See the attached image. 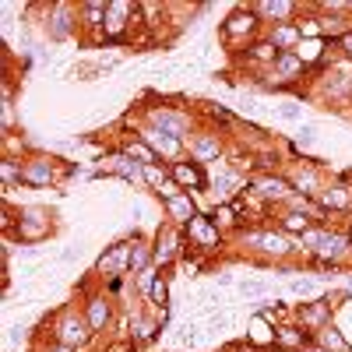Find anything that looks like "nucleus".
Instances as JSON below:
<instances>
[{
  "mask_svg": "<svg viewBox=\"0 0 352 352\" xmlns=\"http://www.w3.org/2000/svg\"><path fill=\"white\" fill-rule=\"evenodd\" d=\"M169 176V169H159V166H144V184H155L162 187V180Z\"/></svg>",
  "mask_w": 352,
  "mask_h": 352,
  "instance_id": "f704fd0d",
  "label": "nucleus"
},
{
  "mask_svg": "<svg viewBox=\"0 0 352 352\" xmlns=\"http://www.w3.org/2000/svg\"><path fill=\"white\" fill-rule=\"evenodd\" d=\"M250 328H254V335H250V338H254L257 345H275V331H272L268 324H264V317H254V324H250Z\"/></svg>",
  "mask_w": 352,
  "mask_h": 352,
  "instance_id": "72a5a7b5",
  "label": "nucleus"
},
{
  "mask_svg": "<svg viewBox=\"0 0 352 352\" xmlns=\"http://www.w3.org/2000/svg\"><path fill=\"white\" fill-rule=\"evenodd\" d=\"M250 8H254L257 18L272 21V25H292V14L300 11L296 4H268V0H264V4H250Z\"/></svg>",
  "mask_w": 352,
  "mask_h": 352,
  "instance_id": "a211bd4d",
  "label": "nucleus"
},
{
  "mask_svg": "<svg viewBox=\"0 0 352 352\" xmlns=\"http://www.w3.org/2000/svg\"><path fill=\"white\" fill-rule=\"evenodd\" d=\"M292 292H300V296H310V292H314V282H310V278H296V282H292Z\"/></svg>",
  "mask_w": 352,
  "mask_h": 352,
  "instance_id": "e433bc0d",
  "label": "nucleus"
},
{
  "mask_svg": "<svg viewBox=\"0 0 352 352\" xmlns=\"http://www.w3.org/2000/svg\"><path fill=\"white\" fill-rule=\"evenodd\" d=\"M166 282H155V289H152V303H166Z\"/></svg>",
  "mask_w": 352,
  "mask_h": 352,
  "instance_id": "58836bf2",
  "label": "nucleus"
},
{
  "mask_svg": "<svg viewBox=\"0 0 352 352\" xmlns=\"http://www.w3.org/2000/svg\"><path fill=\"white\" fill-rule=\"evenodd\" d=\"M324 240H328V229H324V226H310V229L303 232V236H296V243H300V247H307L310 254H317V247L324 243Z\"/></svg>",
  "mask_w": 352,
  "mask_h": 352,
  "instance_id": "c756f323",
  "label": "nucleus"
},
{
  "mask_svg": "<svg viewBox=\"0 0 352 352\" xmlns=\"http://www.w3.org/2000/svg\"><path fill=\"white\" fill-rule=\"evenodd\" d=\"M92 324L85 320V314H78V310H67L60 320H56V328H53V342H60V345H67V349H85L88 342H92Z\"/></svg>",
  "mask_w": 352,
  "mask_h": 352,
  "instance_id": "f257e3e1",
  "label": "nucleus"
},
{
  "mask_svg": "<svg viewBox=\"0 0 352 352\" xmlns=\"http://www.w3.org/2000/svg\"><path fill=\"white\" fill-rule=\"evenodd\" d=\"M250 56H254L257 64H268V67H272V64L278 60V50H275L268 39H261V43H254V46H250Z\"/></svg>",
  "mask_w": 352,
  "mask_h": 352,
  "instance_id": "7c9ffc66",
  "label": "nucleus"
},
{
  "mask_svg": "<svg viewBox=\"0 0 352 352\" xmlns=\"http://www.w3.org/2000/svg\"><path fill=\"white\" fill-rule=\"evenodd\" d=\"M345 254H349V236H345V232H328V240L317 247L314 257H320L324 264H338Z\"/></svg>",
  "mask_w": 352,
  "mask_h": 352,
  "instance_id": "6ab92c4d",
  "label": "nucleus"
},
{
  "mask_svg": "<svg viewBox=\"0 0 352 352\" xmlns=\"http://www.w3.org/2000/svg\"><path fill=\"white\" fill-rule=\"evenodd\" d=\"M106 0H88V4H81L78 8V18H81V25L85 28H102L106 32Z\"/></svg>",
  "mask_w": 352,
  "mask_h": 352,
  "instance_id": "412c9836",
  "label": "nucleus"
},
{
  "mask_svg": "<svg viewBox=\"0 0 352 352\" xmlns=\"http://www.w3.org/2000/svg\"><path fill=\"white\" fill-rule=\"evenodd\" d=\"M307 352H328V349H320V345H310V349H307Z\"/></svg>",
  "mask_w": 352,
  "mask_h": 352,
  "instance_id": "37998d69",
  "label": "nucleus"
},
{
  "mask_svg": "<svg viewBox=\"0 0 352 352\" xmlns=\"http://www.w3.org/2000/svg\"><path fill=\"white\" fill-rule=\"evenodd\" d=\"M278 229L282 232H292V236H303V232L310 229V215L307 212H282V219H278Z\"/></svg>",
  "mask_w": 352,
  "mask_h": 352,
  "instance_id": "393cba45",
  "label": "nucleus"
},
{
  "mask_svg": "<svg viewBox=\"0 0 352 352\" xmlns=\"http://www.w3.org/2000/svg\"><path fill=\"white\" fill-rule=\"evenodd\" d=\"M317 197L324 201V208H331V212H345V208H352V190H349V187H342V184L324 187Z\"/></svg>",
  "mask_w": 352,
  "mask_h": 352,
  "instance_id": "b1692460",
  "label": "nucleus"
},
{
  "mask_svg": "<svg viewBox=\"0 0 352 352\" xmlns=\"http://www.w3.org/2000/svg\"><path fill=\"white\" fill-rule=\"evenodd\" d=\"M109 317H113V307H109V300H106V296H92V300L85 303V320L92 324V331H96V335H99V331H106Z\"/></svg>",
  "mask_w": 352,
  "mask_h": 352,
  "instance_id": "dca6fc26",
  "label": "nucleus"
},
{
  "mask_svg": "<svg viewBox=\"0 0 352 352\" xmlns=\"http://www.w3.org/2000/svg\"><path fill=\"white\" fill-rule=\"evenodd\" d=\"M338 46L345 50V56H352V32H349V36H342V39H338Z\"/></svg>",
  "mask_w": 352,
  "mask_h": 352,
  "instance_id": "a19ab883",
  "label": "nucleus"
},
{
  "mask_svg": "<svg viewBox=\"0 0 352 352\" xmlns=\"http://www.w3.org/2000/svg\"><path fill=\"white\" fill-rule=\"evenodd\" d=\"M314 138H317V127H303L300 131V144H314Z\"/></svg>",
  "mask_w": 352,
  "mask_h": 352,
  "instance_id": "ea45409f",
  "label": "nucleus"
},
{
  "mask_svg": "<svg viewBox=\"0 0 352 352\" xmlns=\"http://www.w3.org/2000/svg\"><path fill=\"white\" fill-rule=\"evenodd\" d=\"M303 71H307V60H303L300 53H278V60L272 64V78H275V85L296 81V78H303Z\"/></svg>",
  "mask_w": 352,
  "mask_h": 352,
  "instance_id": "9b49d317",
  "label": "nucleus"
},
{
  "mask_svg": "<svg viewBox=\"0 0 352 352\" xmlns=\"http://www.w3.org/2000/svg\"><path fill=\"white\" fill-rule=\"evenodd\" d=\"M78 28V8L74 4H53L50 8V21H46V32L53 43H64L74 36Z\"/></svg>",
  "mask_w": 352,
  "mask_h": 352,
  "instance_id": "39448f33",
  "label": "nucleus"
},
{
  "mask_svg": "<svg viewBox=\"0 0 352 352\" xmlns=\"http://www.w3.org/2000/svg\"><path fill=\"white\" fill-rule=\"evenodd\" d=\"M131 18H138V8L127 0H109L106 8V39H120V32L131 25Z\"/></svg>",
  "mask_w": 352,
  "mask_h": 352,
  "instance_id": "1a4fd4ad",
  "label": "nucleus"
},
{
  "mask_svg": "<svg viewBox=\"0 0 352 352\" xmlns=\"http://www.w3.org/2000/svg\"><path fill=\"white\" fill-rule=\"evenodd\" d=\"M148 127H155V131H162L169 138L187 141V134H190V113L173 109V106H152L148 109Z\"/></svg>",
  "mask_w": 352,
  "mask_h": 352,
  "instance_id": "7ed1b4c3",
  "label": "nucleus"
},
{
  "mask_svg": "<svg viewBox=\"0 0 352 352\" xmlns=\"http://www.w3.org/2000/svg\"><path fill=\"white\" fill-rule=\"evenodd\" d=\"M152 264H155V247H148L144 240H134V243H131V261H127V272L141 275L144 268H152Z\"/></svg>",
  "mask_w": 352,
  "mask_h": 352,
  "instance_id": "4be33fe9",
  "label": "nucleus"
},
{
  "mask_svg": "<svg viewBox=\"0 0 352 352\" xmlns=\"http://www.w3.org/2000/svg\"><path fill=\"white\" fill-rule=\"evenodd\" d=\"M187 152H190L194 162H215V159L222 155V141H219V134L204 131V134H194V138L187 141Z\"/></svg>",
  "mask_w": 352,
  "mask_h": 352,
  "instance_id": "9d476101",
  "label": "nucleus"
},
{
  "mask_svg": "<svg viewBox=\"0 0 352 352\" xmlns=\"http://www.w3.org/2000/svg\"><path fill=\"white\" fill-rule=\"evenodd\" d=\"M317 345L328 349V352H345V349H349V342L342 338V331H335L331 324H328L324 331H317Z\"/></svg>",
  "mask_w": 352,
  "mask_h": 352,
  "instance_id": "cd10ccee",
  "label": "nucleus"
},
{
  "mask_svg": "<svg viewBox=\"0 0 352 352\" xmlns=\"http://www.w3.org/2000/svg\"><path fill=\"white\" fill-rule=\"evenodd\" d=\"M124 152H127L131 159H138L141 166H159V155H155V152H152V148H148V144H144V141H131Z\"/></svg>",
  "mask_w": 352,
  "mask_h": 352,
  "instance_id": "c85d7f7f",
  "label": "nucleus"
},
{
  "mask_svg": "<svg viewBox=\"0 0 352 352\" xmlns=\"http://www.w3.org/2000/svg\"><path fill=\"white\" fill-rule=\"evenodd\" d=\"M56 180V162L46 159V155H36V159H25L21 162V184L25 187H50Z\"/></svg>",
  "mask_w": 352,
  "mask_h": 352,
  "instance_id": "423d86ee",
  "label": "nucleus"
},
{
  "mask_svg": "<svg viewBox=\"0 0 352 352\" xmlns=\"http://www.w3.org/2000/svg\"><path fill=\"white\" fill-rule=\"evenodd\" d=\"M169 180L176 184V187H180V190H201L204 187V173H201V162H173L169 166Z\"/></svg>",
  "mask_w": 352,
  "mask_h": 352,
  "instance_id": "f8f14e48",
  "label": "nucleus"
},
{
  "mask_svg": "<svg viewBox=\"0 0 352 352\" xmlns=\"http://www.w3.org/2000/svg\"><path fill=\"white\" fill-rule=\"evenodd\" d=\"M349 289H352V278H349Z\"/></svg>",
  "mask_w": 352,
  "mask_h": 352,
  "instance_id": "c03bdc74",
  "label": "nucleus"
},
{
  "mask_svg": "<svg viewBox=\"0 0 352 352\" xmlns=\"http://www.w3.org/2000/svg\"><path fill=\"white\" fill-rule=\"evenodd\" d=\"M190 232H197V240H201L204 247H215V243H219V232L208 226V219H194V222H190Z\"/></svg>",
  "mask_w": 352,
  "mask_h": 352,
  "instance_id": "2f4dec72",
  "label": "nucleus"
},
{
  "mask_svg": "<svg viewBox=\"0 0 352 352\" xmlns=\"http://www.w3.org/2000/svg\"><path fill=\"white\" fill-rule=\"evenodd\" d=\"M257 25H261V18L254 14V8H236L222 21V36L226 39H247L257 32Z\"/></svg>",
  "mask_w": 352,
  "mask_h": 352,
  "instance_id": "0eeeda50",
  "label": "nucleus"
},
{
  "mask_svg": "<svg viewBox=\"0 0 352 352\" xmlns=\"http://www.w3.org/2000/svg\"><path fill=\"white\" fill-rule=\"evenodd\" d=\"M278 113H282V120H300V106H292V102H289V106H282Z\"/></svg>",
  "mask_w": 352,
  "mask_h": 352,
  "instance_id": "4c0bfd02",
  "label": "nucleus"
},
{
  "mask_svg": "<svg viewBox=\"0 0 352 352\" xmlns=\"http://www.w3.org/2000/svg\"><path fill=\"white\" fill-rule=\"evenodd\" d=\"M102 166H106L109 173H116V176H124V180H131V184H144V166H141V162H134L127 152L102 159Z\"/></svg>",
  "mask_w": 352,
  "mask_h": 352,
  "instance_id": "ddd939ff",
  "label": "nucleus"
},
{
  "mask_svg": "<svg viewBox=\"0 0 352 352\" xmlns=\"http://www.w3.org/2000/svg\"><path fill=\"white\" fill-rule=\"evenodd\" d=\"M169 215H173L176 222H194V219H197L194 201H190L187 194H173V197H169Z\"/></svg>",
  "mask_w": 352,
  "mask_h": 352,
  "instance_id": "a878e982",
  "label": "nucleus"
},
{
  "mask_svg": "<svg viewBox=\"0 0 352 352\" xmlns=\"http://www.w3.org/2000/svg\"><path fill=\"white\" fill-rule=\"evenodd\" d=\"M18 219H21V222H18V236H21L25 243H39L46 232H50V215H46L43 208H25Z\"/></svg>",
  "mask_w": 352,
  "mask_h": 352,
  "instance_id": "6e6552de",
  "label": "nucleus"
},
{
  "mask_svg": "<svg viewBox=\"0 0 352 352\" xmlns=\"http://www.w3.org/2000/svg\"><path fill=\"white\" fill-rule=\"evenodd\" d=\"M254 194H261L264 201H285L292 197V184L289 176H264V180L254 184Z\"/></svg>",
  "mask_w": 352,
  "mask_h": 352,
  "instance_id": "2eb2a0df",
  "label": "nucleus"
},
{
  "mask_svg": "<svg viewBox=\"0 0 352 352\" xmlns=\"http://www.w3.org/2000/svg\"><path fill=\"white\" fill-rule=\"evenodd\" d=\"M289 184H292V190H303L307 197L324 190V187H320V173H317L314 166H307V169H296V173L289 176Z\"/></svg>",
  "mask_w": 352,
  "mask_h": 352,
  "instance_id": "5701e85b",
  "label": "nucleus"
},
{
  "mask_svg": "<svg viewBox=\"0 0 352 352\" xmlns=\"http://www.w3.org/2000/svg\"><path fill=\"white\" fill-rule=\"evenodd\" d=\"M176 254H180V232H176V226L159 229V240H155V264H169Z\"/></svg>",
  "mask_w": 352,
  "mask_h": 352,
  "instance_id": "f3484780",
  "label": "nucleus"
},
{
  "mask_svg": "<svg viewBox=\"0 0 352 352\" xmlns=\"http://www.w3.org/2000/svg\"><path fill=\"white\" fill-rule=\"evenodd\" d=\"M0 173H4V187L11 190L14 184H21V162L18 159H4L0 162Z\"/></svg>",
  "mask_w": 352,
  "mask_h": 352,
  "instance_id": "473e14b6",
  "label": "nucleus"
},
{
  "mask_svg": "<svg viewBox=\"0 0 352 352\" xmlns=\"http://www.w3.org/2000/svg\"><path fill=\"white\" fill-rule=\"evenodd\" d=\"M268 43H272L278 53H296L300 43H303V32H300L296 21H292V25H275L272 36H268Z\"/></svg>",
  "mask_w": 352,
  "mask_h": 352,
  "instance_id": "4468645a",
  "label": "nucleus"
},
{
  "mask_svg": "<svg viewBox=\"0 0 352 352\" xmlns=\"http://www.w3.org/2000/svg\"><path fill=\"white\" fill-rule=\"evenodd\" d=\"M141 141L148 144V148H152L155 155L169 159V166H173V162H180V155L187 152V141H180V138H169V134H162V131H155V127H148V124L141 127Z\"/></svg>",
  "mask_w": 352,
  "mask_h": 352,
  "instance_id": "20e7f679",
  "label": "nucleus"
},
{
  "mask_svg": "<svg viewBox=\"0 0 352 352\" xmlns=\"http://www.w3.org/2000/svg\"><path fill=\"white\" fill-rule=\"evenodd\" d=\"M243 243H247L250 250L264 254V257H272V261H282V257H289L292 250H296L282 229H278V232H275V229H250V232H243Z\"/></svg>",
  "mask_w": 352,
  "mask_h": 352,
  "instance_id": "f03ea898",
  "label": "nucleus"
},
{
  "mask_svg": "<svg viewBox=\"0 0 352 352\" xmlns=\"http://www.w3.org/2000/svg\"><path fill=\"white\" fill-rule=\"evenodd\" d=\"M303 342H307V331L300 328H275V345L282 349H303Z\"/></svg>",
  "mask_w": 352,
  "mask_h": 352,
  "instance_id": "bb28decb",
  "label": "nucleus"
},
{
  "mask_svg": "<svg viewBox=\"0 0 352 352\" xmlns=\"http://www.w3.org/2000/svg\"><path fill=\"white\" fill-rule=\"evenodd\" d=\"M328 317H331V303H328V300H320V303L300 310V320H303L307 331H324V328H328Z\"/></svg>",
  "mask_w": 352,
  "mask_h": 352,
  "instance_id": "aec40b11",
  "label": "nucleus"
},
{
  "mask_svg": "<svg viewBox=\"0 0 352 352\" xmlns=\"http://www.w3.org/2000/svg\"><path fill=\"white\" fill-rule=\"evenodd\" d=\"M43 352H74V349H67V345H60V342H53V345H46Z\"/></svg>",
  "mask_w": 352,
  "mask_h": 352,
  "instance_id": "79ce46f5",
  "label": "nucleus"
},
{
  "mask_svg": "<svg viewBox=\"0 0 352 352\" xmlns=\"http://www.w3.org/2000/svg\"><path fill=\"white\" fill-rule=\"evenodd\" d=\"M240 292H243V296H264L268 285H264V282H240Z\"/></svg>",
  "mask_w": 352,
  "mask_h": 352,
  "instance_id": "c9c22d12",
  "label": "nucleus"
}]
</instances>
